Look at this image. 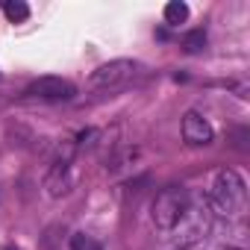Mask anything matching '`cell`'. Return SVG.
<instances>
[{
  "label": "cell",
  "instance_id": "obj_5",
  "mask_svg": "<svg viewBox=\"0 0 250 250\" xmlns=\"http://www.w3.org/2000/svg\"><path fill=\"white\" fill-rule=\"evenodd\" d=\"M27 97L47 100V103H62V100L77 97V85L71 80H62V77H39L27 85Z\"/></svg>",
  "mask_w": 250,
  "mask_h": 250
},
{
  "label": "cell",
  "instance_id": "obj_12",
  "mask_svg": "<svg viewBox=\"0 0 250 250\" xmlns=\"http://www.w3.org/2000/svg\"><path fill=\"white\" fill-rule=\"evenodd\" d=\"M212 250H244V247H235V244H218V247H212Z\"/></svg>",
  "mask_w": 250,
  "mask_h": 250
},
{
  "label": "cell",
  "instance_id": "obj_6",
  "mask_svg": "<svg viewBox=\"0 0 250 250\" xmlns=\"http://www.w3.org/2000/svg\"><path fill=\"white\" fill-rule=\"evenodd\" d=\"M212 124L200 115V112H186V118H183V139H186V145H191V147H203V145H209L212 142Z\"/></svg>",
  "mask_w": 250,
  "mask_h": 250
},
{
  "label": "cell",
  "instance_id": "obj_13",
  "mask_svg": "<svg viewBox=\"0 0 250 250\" xmlns=\"http://www.w3.org/2000/svg\"><path fill=\"white\" fill-rule=\"evenodd\" d=\"M177 250H191V247H177Z\"/></svg>",
  "mask_w": 250,
  "mask_h": 250
},
{
  "label": "cell",
  "instance_id": "obj_8",
  "mask_svg": "<svg viewBox=\"0 0 250 250\" xmlns=\"http://www.w3.org/2000/svg\"><path fill=\"white\" fill-rule=\"evenodd\" d=\"M186 18H188V6L180 3V0H174V3L165 6V24H168V27H180Z\"/></svg>",
  "mask_w": 250,
  "mask_h": 250
},
{
  "label": "cell",
  "instance_id": "obj_11",
  "mask_svg": "<svg viewBox=\"0 0 250 250\" xmlns=\"http://www.w3.org/2000/svg\"><path fill=\"white\" fill-rule=\"evenodd\" d=\"M71 250H103L91 235H85V232H77L74 238H71Z\"/></svg>",
  "mask_w": 250,
  "mask_h": 250
},
{
  "label": "cell",
  "instance_id": "obj_4",
  "mask_svg": "<svg viewBox=\"0 0 250 250\" xmlns=\"http://www.w3.org/2000/svg\"><path fill=\"white\" fill-rule=\"evenodd\" d=\"M209 224H212V209H209V203L191 197L188 206H186V212H183V218L177 221V227H174L171 232H177V238H180L183 244H188V241L203 238V235L209 232Z\"/></svg>",
  "mask_w": 250,
  "mask_h": 250
},
{
  "label": "cell",
  "instance_id": "obj_14",
  "mask_svg": "<svg viewBox=\"0 0 250 250\" xmlns=\"http://www.w3.org/2000/svg\"><path fill=\"white\" fill-rule=\"evenodd\" d=\"M6 250H12V247H6Z\"/></svg>",
  "mask_w": 250,
  "mask_h": 250
},
{
  "label": "cell",
  "instance_id": "obj_2",
  "mask_svg": "<svg viewBox=\"0 0 250 250\" xmlns=\"http://www.w3.org/2000/svg\"><path fill=\"white\" fill-rule=\"evenodd\" d=\"M188 200H191V194H188L183 186L162 188V191L156 194L153 206H150V218H153V224H156L162 232H171V229L177 227V221L183 218V212H186Z\"/></svg>",
  "mask_w": 250,
  "mask_h": 250
},
{
  "label": "cell",
  "instance_id": "obj_9",
  "mask_svg": "<svg viewBox=\"0 0 250 250\" xmlns=\"http://www.w3.org/2000/svg\"><path fill=\"white\" fill-rule=\"evenodd\" d=\"M3 15H6L12 24H21V21L30 18V6L24 3V0H9V3L3 6Z\"/></svg>",
  "mask_w": 250,
  "mask_h": 250
},
{
  "label": "cell",
  "instance_id": "obj_7",
  "mask_svg": "<svg viewBox=\"0 0 250 250\" xmlns=\"http://www.w3.org/2000/svg\"><path fill=\"white\" fill-rule=\"evenodd\" d=\"M71 183H74L71 180V156H62L50 165V171L44 177V188H47L50 197H62V194L71 191Z\"/></svg>",
  "mask_w": 250,
  "mask_h": 250
},
{
  "label": "cell",
  "instance_id": "obj_10",
  "mask_svg": "<svg viewBox=\"0 0 250 250\" xmlns=\"http://www.w3.org/2000/svg\"><path fill=\"white\" fill-rule=\"evenodd\" d=\"M183 47H186L188 53H203V50H206V33H203V30H191V33H186Z\"/></svg>",
  "mask_w": 250,
  "mask_h": 250
},
{
  "label": "cell",
  "instance_id": "obj_3",
  "mask_svg": "<svg viewBox=\"0 0 250 250\" xmlns=\"http://www.w3.org/2000/svg\"><path fill=\"white\" fill-rule=\"evenodd\" d=\"M136 74H139V65L133 59H112V62H106V65L91 71L88 85L97 88V91H118V88L127 85Z\"/></svg>",
  "mask_w": 250,
  "mask_h": 250
},
{
  "label": "cell",
  "instance_id": "obj_1",
  "mask_svg": "<svg viewBox=\"0 0 250 250\" xmlns=\"http://www.w3.org/2000/svg\"><path fill=\"white\" fill-rule=\"evenodd\" d=\"M206 203H209L212 212H218L227 221L244 218V212H247V186H244V180L232 168H221L212 177Z\"/></svg>",
  "mask_w": 250,
  "mask_h": 250
}]
</instances>
